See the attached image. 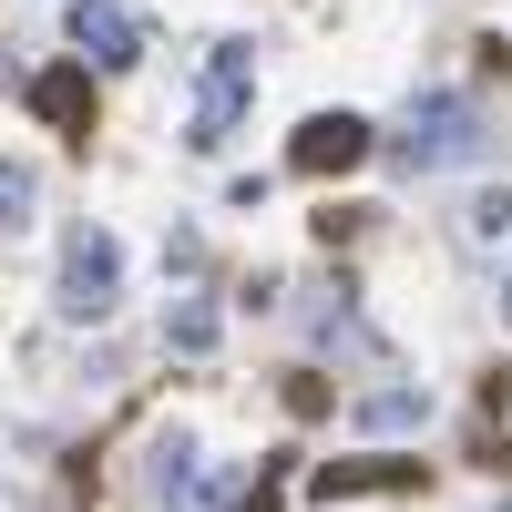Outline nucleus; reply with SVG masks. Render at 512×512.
<instances>
[{"instance_id":"nucleus-3","label":"nucleus","mask_w":512,"mask_h":512,"mask_svg":"<svg viewBox=\"0 0 512 512\" xmlns=\"http://www.w3.org/2000/svg\"><path fill=\"white\" fill-rule=\"evenodd\" d=\"M123 297V246L113 226H72L62 236V318H113Z\"/></svg>"},{"instance_id":"nucleus-4","label":"nucleus","mask_w":512,"mask_h":512,"mask_svg":"<svg viewBox=\"0 0 512 512\" xmlns=\"http://www.w3.org/2000/svg\"><path fill=\"white\" fill-rule=\"evenodd\" d=\"M420 482H431V461H410V451H349L308 472L318 502H369V492H420Z\"/></svg>"},{"instance_id":"nucleus-5","label":"nucleus","mask_w":512,"mask_h":512,"mask_svg":"<svg viewBox=\"0 0 512 512\" xmlns=\"http://www.w3.org/2000/svg\"><path fill=\"white\" fill-rule=\"evenodd\" d=\"M369 154H379V134H369L359 113H308V123H297V144H287L297 175H349V164H369Z\"/></svg>"},{"instance_id":"nucleus-11","label":"nucleus","mask_w":512,"mask_h":512,"mask_svg":"<svg viewBox=\"0 0 512 512\" xmlns=\"http://www.w3.org/2000/svg\"><path fill=\"white\" fill-rule=\"evenodd\" d=\"M31 205H41L31 164H11V154H0V226H31Z\"/></svg>"},{"instance_id":"nucleus-10","label":"nucleus","mask_w":512,"mask_h":512,"mask_svg":"<svg viewBox=\"0 0 512 512\" xmlns=\"http://www.w3.org/2000/svg\"><path fill=\"white\" fill-rule=\"evenodd\" d=\"M164 338H175L185 359H205V349H216V308H205V297H185V308L164 318Z\"/></svg>"},{"instance_id":"nucleus-7","label":"nucleus","mask_w":512,"mask_h":512,"mask_svg":"<svg viewBox=\"0 0 512 512\" xmlns=\"http://www.w3.org/2000/svg\"><path fill=\"white\" fill-rule=\"evenodd\" d=\"M72 41H82V62L93 72H123V62H144V31L123 0H72Z\"/></svg>"},{"instance_id":"nucleus-1","label":"nucleus","mask_w":512,"mask_h":512,"mask_svg":"<svg viewBox=\"0 0 512 512\" xmlns=\"http://www.w3.org/2000/svg\"><path fill=\"white\" fill-rule=\"evenodd\" d=\"M390 154H400V175H451V164H482V154H492V113H482L472 93H420Z\"/></svg>"},{"instance_id":"nucleus-14","label":"nucleus","mask_w":512,"mask_h":512,"mask_svg":"<svg viewBox=\"0 0 512 512\" xmlns=\"http://www.w3.org/2000/svg\"><path fill=\"white\" fill-rule=\"evenodd\" d=\"M502 318H512V256H502Z\"/></svg>"},{"instance_id":"nucleus-8","label":"nucleus","mask_w":512,"mask_h":512,"mask_svg":"<svg viewBox=\"0 0 512 512\" xmlns=\"http://www.w3.org/2000/svg\"><path fill=\"white\" fill-rule=\"evenodd\" d=\"M420 420H431V390H420V379H390V390L359 400V431H420Z\"/></svg>"},{"instance_id":"nucleus-2","label":"nucleus","mask_w":512,"mask_h":512,"mask_svg":"<svg viewBox=\"0 0 512 512\" xmlns=\"http://www.w3.org/2000/svg\"><path fill=\"white\" fill-rule=\"evenodd\" d=\"M246 103H256V52H246V41H216L205 93H195V113H185V144H195V154H226V134L246 123Z\"/></svg>"},{"instance_id":"nucleus-13","label":"nucleus","mask_w":512,"mask_h":512,"mask_svg":"<svg viewBox=\"0 0 512 512\" xmlns=\"http://www.w3.org/2000/svg\"><path fill=\"white\" fill-rule=\"evenodd\" d=\"M472 461H482V472H512V441L502 431H472Z\"/></svg>"},{"instance_id":"nucleus-12","label":"nucleus","mask_w":512,"mask_h":512,"mask_svg":"<svg viewBox=\"0 0 512 512\" xmlns=\"http://www.w3.org/2000/svg\"><path fill=\"white\" fill-rule=\"evenodd\" d=\"M287 410H297V420H318V410H328V379H318V369H297V379H287Z\"/></svg>"},{"instance_id":"nucleus-9","label":"nucleus","mask_w":512,"mask_h":512,"mask_svg":"<svg viewBox=\"0 0 512 512\" xmlns=\"http://www.w3.org/2000/svg\"><path fill=\"white\" fill-rule=\"evenodd\" d=\"M461 236H472V246H502V236H512V185H502V195H472V205H461Z\"/></svg>"},{"instance_id":"nucleus-6","label":"nucleus","mask_w":512,"mask_h":512,"mask_svg":"<svg viewBox=\"0 0 512 512\" xmlns=\"http://www.w3.org/2000/svg\"><path fill=\"white\" fill-rule=\"evenodd\" d=\"M31 113L52 123V134L93 144V62H52V72H31Z\"/></svg>"}]
</instances>
